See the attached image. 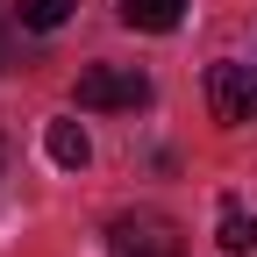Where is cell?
<instances>
[{"label":"cell","mask_w":257,"mask_h":257,"mask_svg":"<svg viewBox=\"0 0 257 257\" xmlns=\"http://www.w3.org/2000/svg\"><path fill=\"white\" fill-rule=\"evenodd\" d=\"M107 257H186L179 221H172V214H157V207L121 214V221H114V236H107Z\"/></svg>","instance_id":"1"},{"label":"cell","mask_w":257,"mask_h":257,"mask_svg":"<svg viewBox=\"0 0 257 257\" xmlns=\"http://www.w3.org/2000/svg\"><path fill=\"white\" fill-rule=\"evenodd\" d=\"M150 100V79L136 64H86L79 72V107L86 114H114V107H143Z\"/></svg>","instance_id":"2"},{"label":"cell","mask_w":257,"mask_h":257,"mask_svg":"<svg viewBox=\"0 0 257 257\" xmlns=\"http://www.w3.org/2000/svg\"><path fill=\"white\" fill-rule=\"evenodd\" d=\"M207 107H214V121H221V128L257 121V64H236V57L207 64Z\"/></svg>","instance_id":"3"},{"label":"cell","mask_w":257,"mask_h":257,"mask_svg":"<svg viewBox=\"0 0 257 257\" xmlns=\"http://www.w3.org/2000/svg\"><path fill=\"white\" fill-rule=\"evenodd\" d=\"M186 0H121V22L143 29V36H165V29H179Z\"/></svg>","instance_id":"4"},{"label":"cell","mask_w":257,"mask_h":257,"mask_svg":"<svg viewBox=\"0 0 257 257\" xmlns=\"http://www.w3.org/2000/svg\"><path fill=\"white\" fill-rule=\"evenodd\" d=\"M214 243L229 250V257H250V250H257V214H243V200H221V229H214Z\"/></svg>","instance_id":"5"},{"label":"cell","mask_w":257,"mask_h":257,"mask_svg":"<svg viewBox=\"0 0 257 257\" xmlns=\"http://www.w3.org/2000/svg\"><path fill=\"white\" fill-rule=\"evenodd\" d=\"M50 165H64V172H86V157H93V143H86V128L79 121H50Z\"/></svg>","instance_id":"6"},{"label":"cell","mask_w":257,"mask_h":257,"mask_svg":"<svg viewBox=\"0 0 257 257\" xmlns=\"http://www.w3.org/2000/svg\"><path fill=\"white\" fill-rule=\"evenodd\" d=\"M15 22L36 29V36H50V29L72 22V0H15Z\"/></svg>","instance_id":"7"},{"label":"cell","mask_w":257,"mask_h":257,"mask_svg":"<svg viewBox=\"0 0 257 257\" xmlns=\"http://www.w3.org/2000/svg\"><path fill=\"white\" fill-rule=\"evenodd\" d=\"M0 64H8V29H0Z\"/></svg>","instance_id":"8"},{"label":"cell","mask_w":257,"mask_h":257,"mask_svg":"<svg viewBox=\"0 0 257 257\" xmlns=\"http://www.w3.org/2000/svg\"><path fill=\"white\" fill-rule=\"evenodd\" d=\"M0 157H8V143H0Z\"/></svg>","instance_id":"9"}]
</instances>
